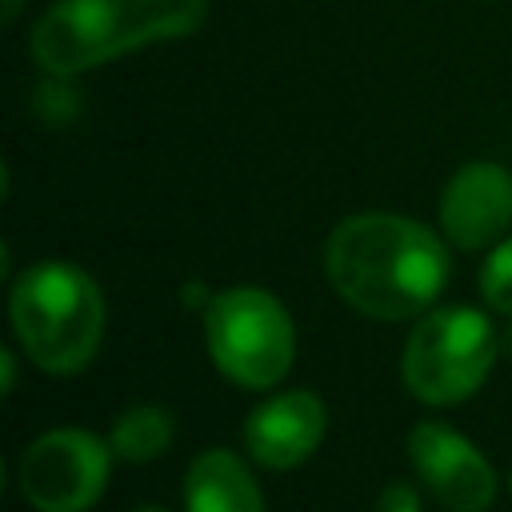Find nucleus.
<instances>
[{
  "label": "nucleus",
  "mask_w": 512,
  "mask_h": 512,
  "mask_svg": "<svg viewBox=\"0 0 512 512\" xmlns=\"http://www.w3.org/2000/svg\"><path fill=\"white\" fill-rule=\"evenodd\" d=\"M172 436H176V424H172V412L160 408V404H132L116 416L112 432H108V444L116 452V460H128V464H148L156 456H164L172 448Z\"/></svg>",
  "instance_id": "11"
},
{
  "label": "nucleus",
  "mask_w": 512,
  "mask_h": 512,
  "mask_svg": "<svg viewBox=\"0 0 512 512\" xmlns=\"http://www.w3.org/2000/svg\"><path fill=\"white\" fill-rule=\"evenodd\" d=\"M500 356V332L472 304H448L424 312L400 356L404 388L432 408L468 400L492 372Z\"/></svg>",
  "instance_id": "4"
},
{
  "label": "nucleus",
  "mask_w": 512,
  "mask_h": 512,
  "mask_svg": "<svg viewBox=\"0 0 512 512\" xmlns=\"http://www.w3.org/2000/svg\"><path fill=\"white\" fill-rule=\"evenodd\" d=\"M336 296L368 320H412L432 308L448 280L444 240L400 212L344 216L324 244Z\"/></svg>",
  "instance_id": "1"
},
{
  "label": "nucleus",
  "mask_w": 512,
  "mask_h": 512,
  "mask_svg": "<svg viewBox=\"0 0 512 512\" xmlns=\"http://www.w3.org/2000/svg\"><path fill=\"white\" fill-rule=\"evenodd\" d=\"M328 428V408L316 392L308 388H288L256 404L244 420V448L256 464L284 472L304 464Z\"/></svg>",
  "instance_id": "9"
},
{
  "label": "nucleus",
  "mask_w": 512,
  "mask_h": 512,
  "mask_svg": "<svg viewBox=\"0 0 512 512\" xmlns=\"http://www.w3.org/2000/svg\"><path fill=\"white\" fill-rule=\"evenodd\" d=\"M376 508H380V512H420V496H416L412 484L396 480V484H388V488L380 492V504H376Z\"/></svg>",
  "instance_id": "14"
},
{
  "label": "nucleus",
  "mask_w": 512,
  "mask_h": 512,
  "mask_svg": "<svg viewBox=\"0 0 512 512\" xmlns=\"http://www.w3.org/2000/svg\"><path fill=\"white\" fill-rule=\"evenodd\" d=\"M436 220L444 240H452L464 252L500 244L512 224V172L496 160L460 164L440 188Z\"/></svg>",
  "instance_id": "8"
},
{
  "label": "nucleus",
  "mask_w": 512,
  "mask_h": 512,
  "mask_svg": "<svg viewBox=\"0 0 512 512\" xmlns=\"http://www.w3.org/2000/svg\"><path fill=\"white\" fill-rule=\"evenodd\" d=\"M204 344L220 376L240 388H272L296 360V328L288 308L256 284H236L204 304Z\"/></svg>",
  "instance_id": "5"
},
{
  "label": "nucleus",
  "mask_w": 512,
  "mask_h": 512,
  "mask_svg": "<svg viewBox=\"0 0 512 512\" xmlns=\"http://www.w3.org/2000/svg\"><path fill=\"white\" fill-rule=\"evenodd\" d=\"M112 444L84 428H52L36 436L16 468L20 496L36 512H84L100 500L112 472Z\"/></svg>",
  "instance_id": "6"
},
{
  "label": "nucleus",
  "mask_w": 512,
  "mask_h": 512,
  "mask_svg": "<svg viewBox=\"0 0 512 512\" xmlns=\"http://www.w3.org/2000/svg\"><path fill=\"white\" fill-rule=\"evenodd\" d=\"M8 316L24 356L52 376L88 368L104 340V296L96 280L68 260L28 264L12 280Z\"/></svg>",
  "instance_id": "3"
},
{
  "label": "nucleus",
  "mask_w": 512,
  "mask_h": 512,
  "mask_svg": "<svg viewBox=\"0 0 512 512\" xmlns=\"http://www.w3.org/2000/svg\"><path fill=\"white\" fill-rule=\"evenodd\" d=\"M20 8H24V0H4V8H0V20H4V24H16Z\"/></svg>",
  "instance_id": "16"
},
{
  "label": "nucleus",
  "mask_w": 512,
  "mask_h": 512,
  "mask_svg": "<svg viewBox=\"0 0 512 512\" xmlns=\"http://www.w3.org/2000/svg\"><path fill=\"white\" fill-rule=\"evenodd\" d=\"M136 512H168V508H160V504H140Z\"/></svg>",
  "instance_id": "18"
},
{
  "label": "nucleus",
  "mask_w": 512,
  "mask_h": 512,
  "mask_svg": "<svg viewBox=\"0 0 512 512\" xmlns=\"http://www.w3.org/2000/svg\"><path fill=\"white\" fill-rule=\"evenodd\" d=\"M184 512H264V492L236 452L208 448L184 472Z\"/></svg>",
  "instance_id": "10"
},
{
  "label": "nucleus",
  "mask_w": 512,
  "mask_h": 512,
  "mask_svg": "<svg viewBox=\"0 0 512 512\" xmlns=\"http://www.w3.org/2000/svg\"><path fill=\"white\" fill-rule=\"evenodd\" d=\"M500 348H504V352H512V316H508V328L500 332Z\"/></svg>",
  "instance_id": "17"
},
{
  "label": "nucleus",
  "mask_w": 512,
  "mask_h": 512,
  "mask_svg": "<svg viewBox=\"0 0 512 512\" xmlns=\"http://www.w3.org/2000/svg\"><path fill=\"white\" fill-rule=\"evenodd\" d=\"M68 80H72V76H48V80L36 88L32 104H36V112H40L44 120H72V116L80 112V100H76V92H72Z\"/></svg>",
  "instance_id": "13"
},
{
  "label": "nucleus",
  "mask_w": 512,
  "mask_h": 512,
  "mask_svg": "<svg viewBox=\"0 0 512 512\" xmlns=\"http://www.w3.org/2000/svg\"><path fill=\"white\" fill-rule=\"evenodd\" d=\"M0 364H4V392H12L16 388V352L0 348Z\"/></svg>",
  "instance_id": "15"
},
{
  "label": "nucleus",
  "mask_w": 512,
  "mask_h": 512,
  "mask_svg": "<svg viewBox=\"0 0 512 512\" xmlns=\"http://www.w3.org/2000/svg\"><path fill=\"white\" fill-rule=\"evenodd\" d=\"M480 296H484V304L492 312L512 316V236H504L500 244H492V252L484 256Z\"/></svg>",
  "instance_id": "12"
},
{
  "label": "nucleus",
  "mask_w": 512,
  "mask_h": 512,
  "mask_svg": "<svg viewBox=\"0 0 512 512\" xmlns=\"http://www.w3.org/2000/svg\"><path fill=\"white\" fill-rule=\"evenodd\" d=\"M408 460L424 488L448 512H488L496 500V468L488 456L456 428L440 420H420L408 432Z\"/></svg>",
  "instance_id": "7"
},
{
  "label": "nucleus",
  "mask_w": 512,
  "mask_h": 512,
  "mask_svg": "<svg viewBox=\"0 0 512 512\" xmlns=\"http://www.w3.org/2000/svg\"><path fill=\"white\" fill-rule=\"evenodd\" d=\"M208 8V0H52L28 32V56L44 76H80L200 32Z\"/></svg>",
  "instance_id": "2"
}]
</instances>
